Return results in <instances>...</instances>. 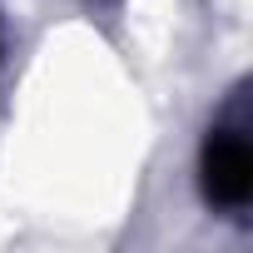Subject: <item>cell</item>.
Masks as SVG:
<instances>
[{"mask_svg":"<svg viewBox=\"0 0 253 253\" xmlns=\"http://www.w3.org/2000/svg\"><path fill=\"white\" fill-rule=\"evenodd\" d=\"M204 199L213 209H243L253 199V149H248V124H213L204 154H199Z\"/></svg>","mask_w":253,"mask_h":253,"instance_id":"6da1fadb","label":"cell"}]
</instances>
